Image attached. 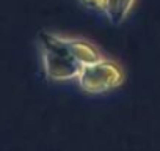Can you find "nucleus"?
<instances>
[{"label":"nucleus","mask_w":160,"mask_h":151,"mask_svg":"<svg viewBox=\"0 0 160 151\" xmlns=\"http://www.w3.org/2000/svg\"><path fill=\"white\" fill-rule=\"evenodd\" d=\"M78 87L88 95L107 93L124 82L122 69L107 58H102L93 65H85L77 77Z\"/></svg>","instance_id":"2"},{"label":"nucleus","mask_w":160,"mask_h":151,"mask_svg":"<svg viewBox=\"0 0 160 151\" xmlns=\"http://www.w3.org/2000/svg\"><path fill=\"white\" fill-rule=\"evenodd\" d=\"M38 41L41 46L44 71L49 81L64 82L78 77L82 65L71 55L64 36L41 30L38 33Z\"/></svg>","instance_id":"1"},{"label":"nucleus","mask_w":160,"mask_h":151,"mask_svg":"<svg viewBox=\"0 0 160 151\" xmlns=\"http://www.w3.org/2000/svg\"><path fill=\"white\" fill-rule=\"evenodd\" d=\"M135 5V0H107L105 16L112 25H121Z\"/></svg>","instance_id":"4"},{"label":"nucleus","mask_w":160,"mask_h":151,"mask_svg":"<svg viewBox=\"0 0 160 151\" xmlns=\"http://www.w3.org/2000/svg\"><path fill=\"white\" fill-rule=\"evenodd\" d=\"M66 41V46L71 52V55L82 65H93L99 60H102V54L101 50L88 39H83V38H64Z\"/></svg>","instance_id":"3"},{"label":"nucleus","mask_w":160,"mask_h":151,"mask_svg":"<svg viewBox=\"0 0 160 151\" xmlns=\"http://www.w3.org/2000/svg\"><path fill=\"white\" fill-rule=\"evenodd\" d=\"M80 5H83L85 8L91 10V11H98V13H104L107 10V0H78Z\"/></svg>","instance_id":"5"}]
</instances>
